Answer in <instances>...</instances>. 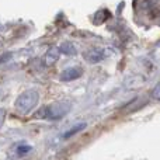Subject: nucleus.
I'll return each mask as SVG.
<instances>
[{"label":"nucleus","instance_id":"39448f33","mask_svg":"<svg viewBox=\"0 0 160 160\" xmlns=\"http://www.w3.org/2000/svg\"><path fill=\"white\" fill-rule=\"evenodd\" d=\"M59 56H61V48H58V47H51L47 51L45 56H44V65H45L47 68L53 66V65L58 62Z\"/></svg>","mask_w":160,"mask_h":160},{"label":"nucleus","instance_id":"6e6552de","mask_svg":"<svg viewBox=\"0 0 160 160\" xmlns=\"http://www.w3.org/2000/svg\"><path fill=\"white\" fill-rule=\"evenodd\" d=\"M61 52H63L65 55L73 56L78 53V49H76V47L72 44V42H63V44L61 45Z\"/></svg>","mask_w":160,"mask_h":160},{"label":"nucleus","instance_id":"9b49d317","mask_svg":"<svg viewBox=\"0 0 160 160\" xmlns=\"http://www.w3.org/2000/svg\"><path fill=\"white\" fill-rule=\"evenodd\" d=\"M31 149H32V148L28 146V145H22V146H20V148H18V155H20V156L25 155V153H28Z\"/></svg>","mask_w":160,"mask_h":160},{"label":"nucleus","instance_id":"0eeeda50","mask_svg":"<svg viewBox=\"0 0 160 160\" xmlns=\"http://www.w3.org/2000/svg\"><path fill=\"white\" fill-rule=\"evenodd\" d=\"M86 127H87V124H86V122H80V124L75 125V127H72L69 131H66V132L63 133V138H65V139H69V138H72L73 135H76V133L82 132L83 129H86Z\"/></svg>","mask_w":160,"mask_h":160},{"label":"nucleus","instance_id":"f8f14e48","mask_svg":"<svg viewBox=\"0 0 160 160\" xmlns=\"http://www.w3.org/2000/svg\"><path fill=\"white\" fill-rule=\"evenodd\" d=\"M6 117H7V112H6V110H4V108H0V128H2L3 124H4Z\"/></svg>","mask_w":160,"mask_h":160},{"label":"nucleus","instance_id":"7ed1b4c3","mask_svg":"<svg viewBox=\"0 0 160 160\" xmlns=\"http://www.w3.org/2000/svg\"><path fill=\"white\" fill-rule=\"evenodd\" d=\"M148 100L145 98V97H136L135 100H132V101H129L128 104H125L124 107L121 108V112L122 114H129V112H135V111L141 110L143 105H146Z\"/></svg>","mask_w":160,"mask_h":160},{"label":"nucleus","instance_id":"f03ea898","mask_svg":"<svg viewBox=\"0 0 160 160\" xmlns=\"http://www.w3.org/2000/svg\"><path fill=\"white\" fill-rule=\"evenodd\" d=\"M72 108V104L69 101H55L52 104L47 105L44 110H41L39 112H42V117L48 119H61L62 117H65Z\"/></svg>","mask_w":160,"mask_h":160},{"label":"nucleus","instance_id":"423d86ee","mask_svg":"<svg viewBox=\"0 0 160 160\" xmlns=\"http://www.w3.org/2000/svg\"><path fill=\"white\" fill-rule=\"evenodd\" d=\"M104 58H105V55L101 49H91L84 53V59L87 62H90V63H97V62L102 61Z\"/></svg>","mask_w":160,"mask_h":160},{"label":"nucleus","instance_id":"9d476101","mask_svg":"<svg viewBox=\"0 0 160 160\" xmlns=\"http://www.w3.org/2000/svg\"><path fill=\"white\" fill-rule=\"evenodd\" d=\"M152 97L155 100H158V101H160V83L159 84H156L155 88L152 90Z\"/></svg>","mask_w":160,"mask_h":160},{"label":"nucleus","instance_id":"20e7f679","mask_svg":"<svg viewBox=\"0 0 160 160\" xmlns=\"http://www.w3.org/2000/svg\"><path fill=\"white\" fill-rule=\"evenodd\" d=\"M83 75V69L80 66H72V68H68L65 69L63 72L61 73V80L62 82H72V80L79 79L80 76Z\"/></svg>","mask_w":160,"mask_h":160},{"label":"nucleus","instance_id":"4468645a","mask_svg":"<svg viewBox=\"0 0 160 160\" xmlns=\"http://www.w3.org/2000/svg\"><path fill=\"white\" fill-rule=\"evenodd\" d=\"M2 45H3V41H2V39H0V47H2Z\"/></svg>","mask_w":160,"mask_h":160},{"label":"nucleus","instance_id":"1a4fd4ad","mask_svg":"<svg viewBox=\"0 0 160 160\" xmlns=\"http://www.w3.org/2000/svg\"><path fill=\"white\" fill-rule=\"evenodd\" d=\"M108 17H110L108 10H100V11H97V13L94 14L93 21H94V24H102V22H104Z\"/></svg>","mask_w":160,"mask_h":160},{"label":"nucleus","instance_id":"ddd939ff","mask_svg":"<svg viewBox=\"0 0 160 160\" xmlns=\"http://www.w3.org/2000/svg\"><path fill=\"white\" fill-rule=\"evenodd\" d=\"M10 56H11V53H4V55H2V58H0V62L6 61V59H10Z\"/></svg>","mask_w":160,"mask_h":160},{"label":"nucleus","instance_id":"f257e3e1","mask_svg":"<svg viewBox=\"0 0 160 160\" xmlns=\"http://www.w3.org/2000/svg\"><path fill=\"white\" fill-rule=\"evenodd\" d=\"M39 101V93L37 90H25L21 93L16 100V110L20 114L25 115V114L31 112L34 108L37 107Z\"/></svg>","mask_w":160,"mask_h":160}]
</instances>
